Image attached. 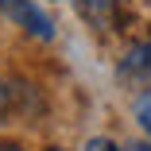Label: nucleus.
<instances>
[{
	"instance_id": "1",
	"label": "nucleus",
	"mask_w": 151,
	"mask_h": 151,
	"mask_svg": "<svg viewBox=\"0 0 151 151\" xmlns=\"http://www.w3.org/2000/svg\"><path fill=\"white\" fill-rule=\"evenodd\" d=\"M0 16H8L16 27H23L31 39L50 43L54 39V19L35 4V0H0Z\"/></svg>"
},
{
	"instance_id": "4",
	"label": "nucleus",
	"mask_w": 151,
	"mask_h": 151,
	"mask_svg": "<svg viewBox=\"0 0 151 151\" xmlns=\"http://www.w3.org/2000/svg\"><path fill=\"white\" fill-rule=\"evenodd\" d=\"M136 116H139V128L151 136V89H147V93L136 101Z\"/></svg>"
},
{
	"instance_id": "2",
	"label": "nucleus",
	"mask_w": 151,
	"mask_h": 151,
	"mask_svg": "<svg viewBox=\"0 0 151 151\" xmlns=\"http://www.w3.org/2000/svg\"><path fill=\"white\" fill-rule=\"evenodd\" d=\"M120 81L124 85H147L151 81V39L136 43L128 54H124V62H120Z\"/></svg>"
},
{
	"instance_id": "5",
	"label": "nucleus",
	"mask_w": 151,
	"mask_h": 151,
	"mask_svg": "<svg viewBox=\"0 0 151 151\" xmlns=\"http://www.w3.org/2000/svg\"><path fill=\"white\" fill-rule=\"evenodd\" d=\"M8 109H12V85H8V81H0V120L8 116Z\"/></svg>"
},
{
	"instance_id": "7",
	"label": "nucleus",
	"mask_w": 151,
	"mask_h": 151,
	"mask_svg": "<svg viewBox=\"0 0 151 151\" xmlns=\"http://www.w3.org/2000/svg\"><path fill=\"white\" fill-rule=\"evenodd\" d=\"M116 151H151V143H128V147H116Z\"/></svg>"
},
{
	"instance_id": "9",
	"label": "nucleus",
	"mask_w": 151,
	"mask_h": 151,
	"mask_svg": "<svg viewBox=\"0 0 151 151\" xmlns=\"http://www.w3.org/2000/svg\"><path fill=\"white\" fill-rule=\"evenodd\" d=\"M50 151H62V147H50Z\"/></svg>"
},
{
	"instance_id": "6",
	"label": "nucleus",
	"mask_w": 151,
	"mask_h": 151,
	"mask_svg": "<svg viewBox=\"0 0 151 151\" xmlns=\"http://www.w3.org/2000/svg\"><path fill=\"white\" fill-rule=\"evenodd\" d=\"M85 151H116V143L105 139V136H97V139H89V143H85Z\"/></svg>"
},
{
	"instance_id": "3",
	"label": "nucleus",
	"mask_w": 151,
	"mask_h": 151,
	"mask_svg": "<svg viewBox=\"0 0 151 151\" xmlns=\"http://www.w3.org/2000/svg\"><path fill=\"white\" fill-rule=\"evenodd\" d=\"M81 12H85L89 23L109 27L112 23V12H116V0H81Z\"/></svg>"
},
{
	"instance_id": "8",
	"label": "nucleus",
	"mask_w": 151,
	"mask_h": 151,
	"mask_svg": "<svg viewBox=\"0 0 151 151\" xmlns=\"http://www.w3.org/2000/svg\"><path fill=\"white\" fill-rule=\"evenodd\" d=\"M0 151H23L19 143H0Z\"/></svg>"
}]
</instances>
